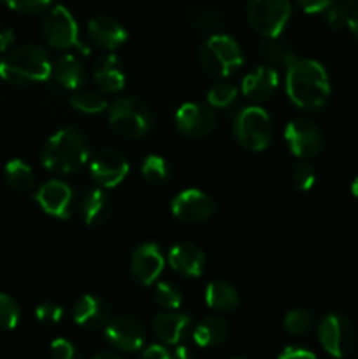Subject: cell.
I'll use <instances>...</instances> for the list:
<instances>
[{
	"mask_svg": "<svg viewBox=\"0 0 358 359\" xmlns=\"http://www.w3.org/2000/svg\"><path fill=\"white\" fill-rule=\"evenodd\" d=\"M284 88L291 104L304 111L323 109L332 93L329 72L311 58H298L288 67Z\"/></svg>",
	"mask_w": 358,
	"mask_h": 359,
	"instance_id": "6da1fadb",
	"label": "cell"
},
{
	"mask_svg": "<svg viewBox=\"0 0 358 359\" xmlns=\"http://www.w3.org/2000/svg\"><path fill=\"white\" fill-rule=\"evenodd\" d=\"M90 158L88 140L74 126H65L53 133L41 149L42 167L60 175L76 174L88 165Z\"/></svg>",
	"mask_w": 358,
	"mask_h": 359,
	"instance_id": "7a4b0ae2",
	"label": "cell"
},
{
	"mask_svg": "<svg viewBox=\"0 0 358 359\" xmlns=\"http://www.w3.org/2000/svg\"><path fill=\"white\" fill-rule=\"evenodd\" d=\"M53 63L44 48L25 44L11 49L0 60V77L11 84L44 83L51 77Z\"/></svg>",
	"mask_w": 358,
	"mask_h": 359,
	"instance_id": "3957f363",
	"label": "cell"
},
{
	"mask_svg": "<svg viewBox=\"0 0 358 359\" xmlns=\"http://www.w3.org/2000/svg\"><path fill=\"white\" fill-rule=\"evenodd\" d=\"M199 60L207 76L227 79L242 67L244 53L234 37L227 34H214L200 48Z\"/></svg>",
	"mask_w": 358,
	"mask_h": 359,
	"instance_id": "277c9868",
	"label": "cell"
},
{
	"mask_svg": "<svg viewBox=\"0 0 358 359\" xmlns=\"http://www.w3.org/2000/svg\"><path fill=\"white\" fill-rule=\"evenodd\" d=\"M109 125L125 139H142L153 128V112L140 98L121 97L109 105Z\"/></svg>",
	"mask_w": 358,
	"mask_h": 359,
	"instance_id": "5b68a950",
	"label": "cell"
},
{
	"mask_svg": "<svg viewBox=\"0 0 358 359\" xmlns=\"http://www.w3.org/2000/svg\"><path fill=\"white\" fill-rule=\"evenodd\" d=\"M235 140L251 153H262L272 142L274 123L269 112L260 105L242 107L234 118Z\"/></svg>",
	"mask_w": 358,
	"mask_h": 359,
	"instance_id": "8992f818",
	"label": "cell"
},
{
	"mask_svg": "<svg viewBox=\"0 0 358 359\" xmlns=\"http://www.w3.org/2000/svg\"><path fill=\"white\" fill-rule=\"evenodd\" d=\"M41 35L46 44L55 49V51L77 49V51H83V55L90 53V49L79 39V28H77L76 18L63 6L49 7L46 16L42 18Z\"/></svg>",
	"mask_w": 358,
	"mask_h": 359,
	"instance_id": "52a82bcc",
	"label": "cell"
},
{
	"mask_svg": "<svg viewBox=\"0 0 358 359\" xmlns=\"http://www.w3.org/2000/svg\"><path fill=\"white\" fill-rule=\"evenodd\" d=\"M291 16L290 0H249L248 20L262 39L279 37Z\"/></svg>",
	"mask_w": 358,
	"mask_h": 359,
	"instance_id": "ba28073f",
	"label": "cell"
},
{
	"mask_svg": "<svg viewBox=\"0 0 358 359\" xmlns=\"http://www.w3.org/2000/svg\"><path fill=\"white\" fill-rule=\"evenodd\" d=\"M318 339L326 354L346 358L357 344V333L350 319L340 314H326L318 326Z\"/></svg>",
	"mask_w": 358,
	"mask_h": 359,
	"instance_id": "9c48e42d",
	"label": "cell"
},
{
	"mask_svg": "<svg viewBox=\"0 0 358 359\" xmlns=\"http://www.w3.org/2000/svg\"><path fill=\"white\" fill-rule=\"evenodd\" d=\"M284 142L298 160H311L323 149V133L316 123L305 118H295L284 126Z\"/></svg>",
	"mask_w": 358,
	"mask_h": 359,
	"instance_id": "30bf717a",
	"label": "cell"
},
{
	"mask_svg": "<svg viewBox=\"0 0 358 359\" xmlns=\"http://www.w3.org/2000/svg\"><path fill=\"white\" fill-rule=\"evenodd\" d=\"M216 203L206 191L197 188L183 189L172 198L171 212L178 221L186 224H200L214 216Z\"/></svg>",
	"mask_w": 358,
	"mask_h": 359,
	"instance_id": "8fae6325",
	"label": "cell"
},
{
	"mask_svg": "<svg viewBox=\"0 0 358 359\" xmlns=\"http://www.w3.org/2000/svg\"><path fill=\"white\" fill-rule=\"evenodd\" d=\"M90 175L102 189H112L121 184L130 172V163L123 153L116 149H102L88 161Z\"/></svg>",
	"mask_w": 358,
	"mask_h": 359,
	"instance_id": "7c38bea8",
	"label": "cell"
},
{
	"mask_svg": "<svg viewBox=\"0 0 358 359\" xmlns=\"http://www.w3.org/2000/svg\"><path fill=\"white\" fill-rule=\"evenodd\" d=\"M175 128L190 139H202L216 128V114L209 104L185 102L174 116Z\"/></svg>",
	"mask_w": 358,
	"mask_h": 359,
	"instance_id": "4fadbf2b",
	"label": "cell"
},
{
	"mask_svg": "<svg viewBox=\"0 0 358 359\" xmlns=\"http://www.w3.org/2000/svg\"><path fill=\"white\" fill-rule=\"evenodd\" d=\"M105 339L114 349L121 353H139L146 340V330L142 323L130 314H121L112 318L105 325Z\"/></svg>",
	"mask_w": 358,
	"mask_h": 359,
	"instance_id": "5bb4252c",
	"label": "cell"
},
{
	"mask_svg": "<svg viewBox=\"0 0 358 359\" xmlns=\"http://www.w3.org/2000/svg\"><path fill=\"white\" fill-rule=\"evenodd\" d=\"M35 202L48 216L56 219H69L72 216L76 196L74 189L67 182L60 179H49L42 182L35 191Z\"/></svg>",
	"mask_w": 358,
	"mask_h": 359,
	"instance_id": "9a60e30c",
	"label": "cell"
},
{
	"mask_svg": "<svg viewBox=\"0 0 358 359\" xmlns=\"http://www.w3.org/2000/svg\"><path fill=\"white\" fill-rule=\"evenodd\" d=\"M165 269V258L160 245L154 242H144L133 249L130 256V272L140 286H151L157 283Z\"/></svg>",
	"mask_w": 358,
	"mask_h": 359,
	"instance_id": "2e32d148",
	"label": "cell"
},
{
	"mask_svg": "<svg viewBox=\"0 0 358 359\" xmlns=\"http://www.w3.org/2000/svg\"><path fill=\"white\" fill-rule=\"evenodd\" d=\"M192 318L188 314L175 311H165L154 316L151 323V330L157 340L164 346H179L192 332Z\"/></svg>",
	"mask_w": 358,
	"mask_h": 359,
	"instance_id": "e0dca14e",
	"label": "cell"
},
{
	"mask_svg": "<svg viewBox=\"0 0 358 359\" xmlns=\"http://www.w3.org/2000/svg\"><path fill=\"white\" fill-rule=\"evenodd\" d=\"M279 86V72L269 65H262L246 74L241 83V91L248 100L255 104L267 102Z\"/></svg>",
	"mask_w": 358,
	"mask_h": 359,
	"instance_id": "ac0fdd59",
	"label": "cell"
},
{
	"mask_svg": "<svg viewBox=\"0 0 358 359\" xmlns=\"http://www.w3.org/2000/svg\"><path fill=\"white\" fill-rule=\"evenodd\" d=\"M167 263L175 273L185 277H200L206 270V255L192 242H179L168 249Z\"/></svg>",
	"mask_w": 358,
	"mask_h": 359,
	"instance_id": "d6986e66",
	"label": "cell"
},
{
	"mask_svg": "<svg viewBox=\"0 0 358 359\" xmlns=\"http://www.w3.org/2000/svg\"><path fill=\"white\" fill-rule=\"evenodd\" d=\"M88 37L105 51H116L121 48L128 39V32L111 16H95L88 21Z\"/></svg>",
	"mask_w": 358,
	"mask_h": 359,
	"instance_id": "ffe728a7",
	"label": "cell"
},
{
	"mask_svg": "<svg viewBox=\"0 0 358 359\" xmlns=\"http://www.w3.org/2000/svg\"><path fill=\"white\" fill-rule=\"evenodd\" d=\"M109 318L111 309L98 294H84L72 307V319L79 328L98 330L107 325Z\"/></svg>",
	"mask_w": 358,
	"mask_h": 359,
	"instance_id": "44dd1931",
	"label": "cell"
},
{
	"mask_svg": "<svg viewBox=\"0 0 358 359\" xmlns=\"http://www.w3.org/2000/svg\"><path fill=\"white\" fill-rule=\"evenodd\" d=\"M125 70L116 55L107 53L93 67V81L98 91L104 95L119 93L125 88Z\"/></svg>",
	"mask_w": 358,
	"mask_h": 359,
	"instance_id": "7402d4cb",
	"label": "cell"
},
{
	"mask_svg": "<svg viewBox=\"0 0 358 359\" xmlns=\"http://www.w3.org/2000/svg\"><path fill=\"white\" fill-rule=\"evenodd\" d=\"M79 210L88 226H100L111 216V196L102 188L90 189L81 198Z\"/></svg>",
	"mask_w": 358,
	"mask_h": 359,
	"instance_id": "603a6c76",
	"label": "cell"
},
{
	"mask_svg": "<svg viewBox=\"0 0 358 359\" xmlns=\"http://www.w3.org/2000/svg\"><path fill=\"white\" fill-rule=\"evenodd\" d=\"M51 76L53 81H55L60 88L70 91L79 90L84 84V79H86L83 62L74 55L60 56V58L53 63Z\"/></svg>",
	"mask_w": 358,
	"mask_h": 359,
	"instance_id": "cb8c5ba5",
	"label": "cell"
},
{
	"mask_svg": "<svg viewBox=\"0 0 358 359\" xmlns=\"http://www.w3.org/2000/svg\"><path fill=\"white\" fill-rule=\"evenodd\" d=\"M230 335V325L221 316L204 318L193 330V340L199 347H216Z\"/></svg>",
	"mask_w": 358,
	"mask_h": 359,
	"instance_id": "d4e9b609",
	"label": "cell"
},
{
	"mask_svg": "<svg viewBox=\"0 0 358 359\" xmlns=\"http://www.w3.org/2000/svg\"><path fill=\"white\" fill-rule=\"evenodd\" d=\"M204 300H206L207 307L213 309L216 312H232L239 307L241 304V297L239 291L232 286L227 280H213L206 286V293H204Z\"/></svg>",
	"mask_w": 358,
	"mask_h": 359,
	"instance_id": "484cf974",
	"label": "cell"
},
{
	"mask_svg": "<svg viewBox=\"0 0 358 359\" xmlns=\"http://www.w3.org/2000/svg\"><path fill=\"white\" fill-rule=\"evenodd\" d=\"M260 55L265 60L267 65L276 70L288 69L295 60H298V56L295 55L291 46L288 42H284L281 39V35L272 39H262V42H260Z\"/></svg>",
	"mask_w": 358,
	"mask_h": 359,
	"instance_id": "4316f807",
	"label": "cell"
},
{
	"mask_svg": "<svg viewBox=\"0 0 358 359\" xmlns=\"http://www.w3.org/2000/svg\"><path fill=\"white\" fill-rule=\"evenodd\" d=\"M4 177L7 186L18 193H28L35 188V174L27 161L14 158L6 163L4 168Z\"/></svg>",
	"mask_w": 358,
	"mask_h": 359,
	"instance_id": "83f0119b",
	"label": "cell"
},
{
	"mask_svg": "<svg viewBox=\"0 0 358 359\" xmlns=\"http://www.w3.org/2000/svg\"><path fill=\"white\" fill-rule=\"evenodd\" d=\"M188 23L190 27L195 28L197 32H211L216 30L223 23V14L213 6L207 4H195L188 11Z\"/></svg>",
	"mask_w": 358,
	"mask_h": 359,
	"instance_id": "f1b7e54d",
	"label": "cell"
},
{
	"mask_svg": "<svg viewBox=\"0 0 358 359\" xmlns=\"http://www.w3.org/2000/svg\"><path fill=\"white\" fill-rule=\"evenodd\" d=\"M69 104L74 111L83 112V114H100L105 109H109L104 95L93 93V91H76L70 95Z\"/></svg>",
	"mask_w": 358,
	"mask_h": 359,
	"instance_id": "f546056e",
	"label": "cell"
},
{
	"mask_svg": "<svg viewBox=\"0 0 358 359\" xmlns=\"http://www.w3.org/2000/svg\"><path fill=\"white\" fill-rule=\"evenodd\" d=\"M358 7L357 0H332L329 9L325 11V23L329 28L340 30L347 27L351 20V14Z\"/></svg>",
	"mask_w": 358,
	"mask_h": 359,
	"instance_id": "4dcf8cb0",
	"label": "cell"
},
{
	"mask_svg": "<svg viewBox=\"0 0 358 359\" xmlns=\"http://www.w3.org/2000/svg\"><path fill=\"white\" fill-rule=\"evenodd\" d=\"M140 174H142L144 181L150 182L151 186H164L168 181V165L165 158L158 156V154H150L142 160L140 165Z\"/></svg>",
	"mask_w": 358,
	"mask_h": 359,
	"instance_id": "1f68e13d",
	"label": "cell"
},
{
	"mask_svg": "<svg viewBox=\"0 0 358 359\" xmlns=\"http://www.w3.org/2000/svg\"><path fill=\"white\" fill-rule=\"evenodd\" d=\"M237 95L239 90L235 84L220 81V83L213 84L211 90L207 91V104L214 109H228L235 104Z\"/></svg>",
	"mask_w": 358,
	"mask_h": 359,
	"instance_id": "d6a6232c",
	"label": "cell"
},
{
	"mask_svg": "<svg viewBox=\"0 0 358 359\" xmlns=\"http://www.w3.org/2000/svg\"><path fill=\"white\" fill-rule=\"evenodd\" d=\"M153 298L158 307H161L164 311H178L183 304V294L179 287L175 284L167 283V280H160L154 286Z\"/></svg>",
	"mask_w": 358,
	"mask_h": 359,
	"instance_id": "836d02e7",
	"label": "cell"
},
{
	"mask_svg": "<svg viewBox=\"0 0 358 359\" xmlns=\"http://www.w3.org/2000/svg\"><path fill=\"white\" fill-rule=\"evenodd\" d=\"M312 321V314L305 309H291V311L286 312L283 319V328L284 332L290 333V335H304L311 330Z\"/></svg>",
	"mask_w": 358,
	"mask_h": 359,
	"instance_id": "e575fe53",
	"label": "cell"
},
{
	"mask_svg": "<svg viewBox=\"0 0 358 359\" xmlns=\"http://www.w3.org/2000/svg\"><path fill=\"white\" fill-rule=\"evenodd\" d=\"M21 309L20 304L11 294L0 293V330L11 332L20 325Z\"/></svg>",
	"mask_w": 358,
	"mask_h": 359,
	"instance_id": "d590c367",
	"label": "cell"
},
{
	"mask_svg": "<svg viewBox=\"0 0 358 359\" xmlns=\"http://www.w3.org/2000/svg\"><path fill=\"white\" fill-rule=\"evenodd\" d=\"M290 179L298 191H309L316 182V172L307 160H302L291 168Z\"/></svg>",
	"mask_w": 358,
	"mask_h": 359,
	"instance_id": "8d00e7d4",
	"label": "cell"
},
{
	"mask_svg": "<svg viewBox=\"0 0 358 359\" xmlns=\"http://www.w3.org/2000/svg\"><path fill=\"white\" fill-rule=\"evenodd\" d=\"M63 318V309L55 302H44L35 309V319L42 326H56Z\"/></svg>",
	"mask_w": 358,
	"mask_h": 359,
	"instance_id": "74e56055",
	"label": "cell"
},
{
	"mask_svg": "<svg viewBox=\"0 0 358 359\" xmlns=\"http://www.w3.org/2000/svg\"><path fill=\"white\" fill-rule=\"evenodd\" d=\"M2 2L11 11L23 14L42 13V11L49 9V6H51V0H2Z\"/></svg>",
	"mask_w": 358,
	"mask_h": 359,
	"instance_id": "f35d334b",
	"label": "cell"
},
{
	"mask_svg": "<svg viewBox=\"0 0 358 359\" xmlns=\"http://www.w3.org/2000/svg\"><path fill=\"white\" fill-rule=\"evenodd\" d=\"M51 359H81L79 349L69 339H55L49 346Z\"/></svg>",
	"mask_w": 358,
	"mask_h": 359,
	"instance_id": "ab89813d",
	"label": "cell"
},
{
	"mask_svg": "<svg viewBox=\"0 0 358 359\" xmlns=\"http://www.w3.org/2000/svg\"><path fill=\"white\" fill-rule=\"evenodd\" d=\"M300 11H304L305 14H319L325 13L329 9V6L332 4V0H295Z\"/></svg>",
	"mask_w": 358,
	"mask_h": 359,
	"instance_id": "60d3db41",
	"label": "cell"
},
{
	"mask_svg": "<svg viewBox=\"0 0 358 359\" xmlns=\"http://www.w3.org/2000/svg\"><path fill=\"white\" fill-rule=\"evenodd\" d=\"M139 359H171V351L164 344H151L140 351Z\"/></svg>",
	"mask_w": 358,
	"mask_h": 359,
	"instance_id": "b9f144b4",
	"label": "cell"
},
{
	"mask_svg": "<svg viewBox=\"0 0 358 359\" xmlns=\"http://www.w3.org/2000/svg\"><path fill=\"white\" fill-rule=\"evenodd\" d=\"M277 359H318V356L302 347H284Z\"/></svg>",
	"mask_w": 358,
	"mask_h": 359,
	"instance_id": "7bdbcfd3",
	"label": "cell"
},
{
	"mask_svg": "<svg viewBox=\"0 0 358 359\" xmlns=\"http://www.w3.org/2000/svg\"><path fill=\"white\" fill-rule=\"evenodd\" d=\"M14 39H16V35H14L13 28H2L0 30V60H2V56L7 51H11V48L14 44Z\"/></svg>",
	"mask_w": 358,
	"mask_h": 359,
	"instance_id": "ee69618b",
	"label": "cell"
},
{
	"mask_svg": "<svg viewBox=\"0 0 358 359\" xmlns=\"http://www.w3.org/2000/svg\"><path fill=\"white\" fill-rule=\"evenodd\" d=\"M171 359H195V356H193V353L188 347L179 344V346H175V349L171 353Z\"/></svg>",
	"mask_w": 358,
	"mask_h": 359,
	"instance_id": "f6af8a7d",
	"label": "cell"
},
{
	"mask_svg": "<svg viewBox=\"0 0 358 359\" xmlns=\"http://www.w3.org/2000/svg\"><path fill=\"white\" fill-rule=\"evenodd\" d=\"M347 28H350L351 34L358 39V7L354 9V13L351 14V20H350V23H347Z\"/></svg>",
	"mask_w": 358,
	"mask_h": 359,
	"instance_id": "bcb514c9",
	"label": "cell"
},
{
	"mask_svg": "<svg viewBox=\"0 0 358 359\" xmlns=\"http://www.w3.org/2000/svg\"><path fill=\"white\" fill-rule=\"evenodd\" d=\"M91 359H121L118 356V354H114V353H107V351H104V353H98V354H95L93 358Z\"/></svg>",
	"mask_w": 358,
	"mask_h": 359,
	"instance_id": "7dc6e473",
	"label": "cell"
},
{
	"mask_svg": "<svg viewBox=\"0 0 358 359\" xmlns=\"http://www.w3.org/2000/svg\"><path fill=\"white\" fill-rule=\"evenodd\" d=\"M351 193H353L354 198H358V175L353 179V182H351Z\"/></svg>",
	"mask_w": 358,
	"mask_h": 359,
	"instance_id": "c3c4849f",
	"label": "cell"
},
{
	"mask_svg": "<svg viewBox=\"0 0 358 359\" xmlns=\"http://www.w3.org/2000/svg\"><path fill=\"white\" fill-rule=\"evenodd\" d=\"M232 359H242V358H232Z\"/></svg>",
	"mask_w": 358,
	"mask_h": 359,
	"instance_id": "681fc988",
	"label": "cell"
},
{
	"mask_svg": "<svg viewBox=\"0 0 358 359\" xmlns=\"http://www.w3.org/2000/svg\"><path fill=\"white\" fill-rule=\"evenodd\" d=\"M0 2H2V0H0Z\"/></svg>",
	"mask_w": 358,
	"mask_h": 359,
	"instance_id": "f907efd6",
	"label": "cell"
},
{
	"mask_svg": "<svg viewBox=\"0 0 358 359\" xmlns=\"http://www.w3.org/2000/svg\"><path fill=\"white\" fill-rule=\"evenodd\" d=\"M357 359H358V356H357Z\"/></svg>",
	"mask_w": 358,
	"mask_h": 359,
	"instance_id": "816d5d0a",
	"label": "cell"
}]
</instances>
